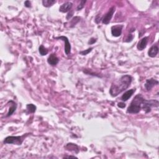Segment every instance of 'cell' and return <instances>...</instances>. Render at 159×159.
<instances>
[{
	"mask_svg": "<svg viewBox=\"0 0 159 159\" xmlns=\"http://www.w3.org/2000/svg\"><path fill=\"white\" fill-rule=\"evenodd\" d=\"M132 81V76L124 75L112 83L110 89V94L112 97H116L130 86Z\"/></svg>",
	"mask_w": 159,
	"mask_h": 159,
	"instance_id": "6da1fadb",
	"label": "cell"
},
{
	"mask_svg": "<svg viewBox=\"0 0 159 159\" xmlns=\"http://www.w3.org/2000/svg\"><path fill=\"white\" fill-rule=\"evenodd\" d=\"M144 98L141 94H138L132 99L130 105L127 110V112L129 114H137L142 110V104Z\"/></svg>",
	"mask_w": 159,
	"mask_h": 159,
	"instance_id": "7a4b0ae2",
	"label": "cell"
},
{
	"mask_svg": "<svg viewBox=\"0 0 159 159\" xmlns=\"http://www.w3.org/2000/svg\"><path fill=\"white\" fill-rule=\"evenodd\" d=\"M158 104L159 103L157 100L144 99L142 104V109L145 112V113H149L151 111L152 108L158 107Z\"/></svg>",
	"mask_w": 159,
	"mask_h": 159,
	"instance_id": "3957f363",
	"label": "cell"
},
{
	"mask_svg": "<svg viewBox=\"0 0 159 159\" xmlns=\"http://www.w3.org/2000/svg\"><path fill=\"white\" fill-rule=\"evenodd\" d=\"M23 136H8L4 140V143L8 144H16L21 145L24 140V137Z\"/></svg>",
	"mask_w": 159,
	"mask_h": 159,
	"instance_id": "277c9868",
	"label": "cell"
},
{
	"mask_svg": "<svg viewBox=\"0 0 159 159\" xmlns=\"http://www.w3.org/2000/svg\"><path fill=\"white\" fill-rule=\"evenodd\" d=\"M116 11V7L114 6H112L110 10L108 11V12H107V13L104 15V17L102 18V23L103 24H108L109 23H110L111 20L112 18V16H113V14L114 13V12Z\"/></svg>",
	"mask_w": 159,
	"mask_h": 159,
	"instance_id": "5b68a950",
	"label": "cell"
},
{
	"mask_svg": "<svg viewBox=\"0 0 159 159\" xmlns=\"http://www.w3.org/2000/svg\"><path fill=\"white\" fill-rule=\"evenodd\" d=\"M56 39H60L63 40L65 42V53L66 55L69 56V54L71 52V45L69 42V39L67 37L64 36H61L59 37H57L55 38Z\"/></svg>",
	"mask_w": 159,
	"mask_h": 159,
	"instance_id": "8992f818",
	"label": "cell"
},
{
	"mask_svg": "<svg viewBox=\"0 0 159 159\" xmlns=\"http://www.w3.org/2000/svg\"><path fill=\"white\" fill-rule=\"evenodd\" d=\"M157 85H158V82L157 80L152 78L146 80L144 86H145V90L149 91L151 90L153 88V87H154L155 86Z\"/></svg>",
	"mask_w": 159,
	"mask_h": 159,
	"instance_id": "52a82bcc",
	"label": "cell"
},
{
	"mask_svg": "<svg viewBox=\"0 0 159 159\" xmlns=\"http://www.w3.org/2000/svg\"><path fill=\"white\" fill-rule=\"evenodd\" d=\"M123 25H116L111 27V34L112 36L118 37L122 34Z\"/></svg>",
	"mask_w": 159,
	"mask_h": 159,
	"instance_id": "ba28073f",
	"label": "cell"
},
{
	"mask_svg": "<svg viewBox=\"0 0 159 159\" xmlns=\"http://www.w3.org/2000/svg\"><path fill=\"white\" fill-rule=\"evenodd\" d=\"M73 6V4L71 2H66L60 6L59 8V11L61 12H68L71 11Z\"/></svg>",
	"mask_w": 159,
	"mask_h": 159,
	"instance_id": "9c48e42d",
	"label": "cell"
},
{
	"mask_svg": "<svg viewBox=\"0 0 159 159\" xmlns=\"http://www.w3.org/2000/svg\"><path fill=\"white\" fill-rule=\"evenodd\" d=\"M148 37H144L139 41L137 45V48L139 51H143L144 49L146 48L148 43Z\"/></svg>",
	"mask_w": 159,
	"mask_h": 159,
	"instance_id": "30bf717a",
	"label": "cell"
},
{
	"mask_svg": "<svg viewBox=\"0 0 159 159\" xmlns=\"http://www.w3.org/2000/svg\"><path fill=\"white\" fill-rule=\"evenodd\" d=\"M8 104L10 106L9 108V110H8V112L7 114L6 115V118H8V117L11 116L14 112L16 111V108H17V104H16L14 101L12 100H11V101H8Z\"/></svg>",
	"mask_w": 159,
	"mask_h": 159,
	"instance_id": "8fae6325",
	"label": "cell"
},
{
	"mask_svg": "<svg viewBox=\"0 0 159 159\" xmlns=\"http://www.w3.org/2000/svg\"><path fill=\"white\" fill-rule=\"evenodd\" d=\"M59 62V58L57 57L56 53H51L47 58L48 64L51 66H56Z\"/></svg>",
	"mask_w": 159,
	"mask_h": 159,
	"instance_id": "7c38bea8",
	"label": "cell"
},
{
	"mask_svg": "<svg viewBox=\"0 0 159 159\" xmlns=\"http://www.w3.org/2000/svg\"><path fill=\"white\" fill-rule=\"evenodd\" d=\"M136 91V89H131L129 90H127L125 92V93L123 95L122 97H121V100H122L123 101H126L127 100L131 98L132 96L133 95V94L135 93Z\"/></svg>",
	"mask_w": 159,
	"mask_h": 159,
	"instance_id": "4fadbf2b",
	"label": "cell"
},
{
	"mask_svg": "<svg viewBox=\"0 0 159 159\" xmlns=\"http://www.w3.org/2000/svg\"><path fill=\"white\" fill-rule=\"evenodd\" d=\"M158 53V47L157 45H154L151 47H150L148 51V56L154 58L156 57Z\"/></svg>",
	"mask_w": 159,
	"mask_h": 159,
	"instance_id": "5bb4252c",
	"label": "cell"
},
{
	"mask_svg": "<svg viewBox=\"0 0 159 159\" xmlns=\"http://www.w3.org/2000/svg\"><path fill=\"white\" fill-rule=\"evenodd\" d=\"M65 147L67 150H70V151H74L76 153H78L79 152V148L78 147V145H77L76 144H74L72 143H69L66 145Z\"/></svg>",
	"mask_w": 159,
	"mask_h": 159,
	"instance_id": "9a60e30c",
	"label": "cell"
},
{
	"mask_svg": "<svg viewBox=\"0 0 159 159\" xmlns=\"http://www.w3.org/2000/svg\"><path fill=\"white\" fill-rule=\"evenodd\" d=\"M42 3L44 7L49 8L53 5L56 3V0H43Z\"/></svg>",
	"mask_w": 159,
	"mask_h": 159,
	"instance_id": "2e32d148",
	"label": "cell"
},
{
	"mask_svg": "<svg viewBox=\"0 0 159 159\" xmlns=\"http://www.w3.org/2000/svg\"><path fill=\"white\" fill-rule=\"evenodd\" d=\"M36 109V106L33 104H28L26 105V110L29 113H34Z\"/></svg>",
	"mask_w": 159,
	"mask_h": 159,
	"instance_id": "e0dca14e",
	"label": "cell"
},
{
	"mask_svg": "<svg viewBox=\"0 0 159 159\" xmlns=\"http://www.w3.org/2000/svg\"><path fill=\"white\" fill-rule=\"evenodd\" d=\"M39 52L40 56H44L48 53V50L46 49L43 45H40V47L39 48Z\"/></svg>",
	"mask_w": 159,
	"mask_h": 159,
	"instance_id": "ac0fdd59",
	"label": "cell"
},
{
	"mask_svg": "<svg viewBox=\"0 0 159 159\" xmlns=\"http://www.w3.org/2000/svg\"><path fill=\"white\" fill-rule=\"evenodd\" d=\"M93 47H90L89 49H88L86 50H85V51H82L80 52V54L82 56H86L90 52H91L92 51V50H93Z\"/></svg>",
	"mask_w": 159,
	"mask_h": 159,
	"instance_id": "d6986e66",
	"label": "cell"
},
{
	"mask_svg": "<svg viewBox=\"0 0 159 159\" xmlns=\"http://www.w3.org/2000/svg\"><path fill=\"white\" fill-rule=\"evenodd\" d=\"M80 21V18H79V17H75L72 19V21H71V24L73 25L72 26V27H74L75 25H76Z\"/></svg>",
	"mask_w": 159,
	"mask_h": 159,
	"instance_id": "ffe728a7",
	"label": "cell"
},
{
	"mask_svg": "<svg viewBox=\"0 0 159 159\" xmlns=\"http://www.w3.org/2000/svg\"><path fill=\"white\" fill-rule=\"evenodd\" d=\"M86 2V1H80V4H79V5L77 6V11H80L81 10H82L83 8H84Z\"/></svg>",
	"mask_w": 159,
	"mask_h": 159,
	"instance_id": "44dd1931",
	"label": "cell"
},
{
	"mask_svg": "<svg viewBox=\"0 0 159 159\" xmlns=\"http://www.w3.org/2000/svg\"><path fill=\"white\" fill-rule=\"evenodd\" d=\"M24 6L26 8H31V2L30 1H26L24 2Z\"/></svg>",
	"mask_w": 159,
	"mask_h": 159,
	"instance_id": "7402d4cb",
	"label": "cell"
},
{
	"mask_svg": "<svg viewBox=\"0 0 159 159\" xmlns=\"http://www.w3.org/2000/svg\"><path fill=\"white\" fill-rule=\"evenodd\" d=\"M132 39H133V36L132 34H129L127 38L126 39V40H125V42H128L132 41Z\"/></svg>",
	"mask_w": 159,
	"mask_h": 159,
	"instance_id": "603a6c76",
	"label": "cell"
},
{
	"mask_svg": "<svg viewBox=\"0 0 159 159\" xmlns=\"http://www.w3.org/2000/svg\"><path fill=\"white\" fill-rule=\"evenodd\" d=\"M125 104L124 102H121L118 104V106L120 108H124L125 107Z\"/></svg>",
	"mask_w": 159,
	"mask_h": 159,
	"instance_id": "cb8c5ba5",
	"label": "cell"
},
{
	"mask_svg": "<svg viewBox=\"0 0 159 159\" xmlns=\"http://www.w3.org/2000/svg\"><path fill=\"white\" fill-rule=\"evenodd\" d=\"M96 42H97V39H95V38H91L89 42H88V44H95Z\"/></svg>",
	"mask_w": 159,
	"mask_h": 159,
	"instance_id": "d4e9b609",
	"label": "cell"
},
{
	"mask_svg": "<svg viewBox=\"0 0 159 159\" xmlns=\"http://www.w3.org/2000/svg\"><path fill=\"white\" fill-rule=\"evenodd\" d=\"M64 158H77L75 156H65Z\"/></svg>",
	"mask_w": 159,
	"mask_h": 159,
	"instance_id": "484cf974",
	"label": "cell"
}]
</instances>
